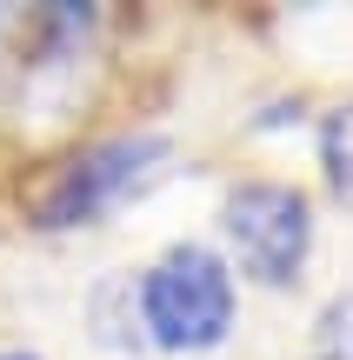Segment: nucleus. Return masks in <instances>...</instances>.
Here are the masks:
<instances>
[{
	"instance_id": "f03ea898",
	"label": "nucleus",
	"mask_w": 353,
	"mask_h": 360,
	"mask_svg": "<svg viewBox=\"0 0 353 360\" xmlns=\"http://www.w3.org/2000/svg\"><path fill=\"white\" fill-rule=\"evenodd\" d=\"M133 314L160 354H213L234 334V314H240L234 267L213 247L180 240L133 281Z\"/></svg>"
},
{
	"instance_id": "20e7f679",
	"label": "nucleus",
	"mask_w": 353,
	"mask_h": 360,
	"mask_svg": "<svg viewBox=\"0 0 353 360\" xmlns=\"http://www.w3.org/2000/svg\"><path fill=\"white\" fill-rule=\"evenodd\" d=\"M320 174H327V193L353 214V101L320 120Z\"/></svg>"
},
{
	"instance_id": "423d86ee",
	"label": "nucleus",
	"mask_w": 353,
	"mask_h": 360,
	"mask_svg": "<svg viewBox=\"0 0 353 360\" xmlns=\"http://www.w3.org/2000/svg\"><path fill=\"white\" fill-rule=\"evenodd\" d=\"M0 360H40V354H20V347H7V354H0Z\"/></svg>"
},
{
	"instance_id": "f257e3e1",
	"label": "nucleus",
	"mask_w": 353,
	"mask_h": 360,
	"mask_svg": "<svg viewBox=\"0 0 353 360\" xmlns=\"http://www.w3.org/2000/svg\"><path fill=\"white\" fill-rule=\"evenodd\" d=\"M173 160V141L167 134H114V141H93L80 154H67L60 167H47L27 187V220L47 233H67V227H93L107 220L114 207L140 200Z\"/></svg>"
},
{
	"instance_id": "7ed1b4c3",
	"label": "nucleus",
	"mask_w": 353,
	"mask_h": 360,
	"mask_svg": "<svg viewBox=\"0 0 353 360\" xmlns=\"http://www.w3.org/2000/svg\"><path fill=\"white\" fill-rule=\"evenodd\" d=\"M220 233L247 281L293 287L314 254V200L293 180H240L220 200Z\"/></svg>"
},
{
	"instance_id": "39448f33",
	"label": "nucleus",
	"mask_w": 353,
	"mask_h": 360,
	"mask_svg": "<svg viewBox=\"0 0 353 360\" xmlns=\"http://www.w3.org/2000/svg\"><path fill=\"white\" fill-rule=\"evenodd\" d=\"M314 360H353V287L314 314Z\"/></svg>"
}]
</instances>
